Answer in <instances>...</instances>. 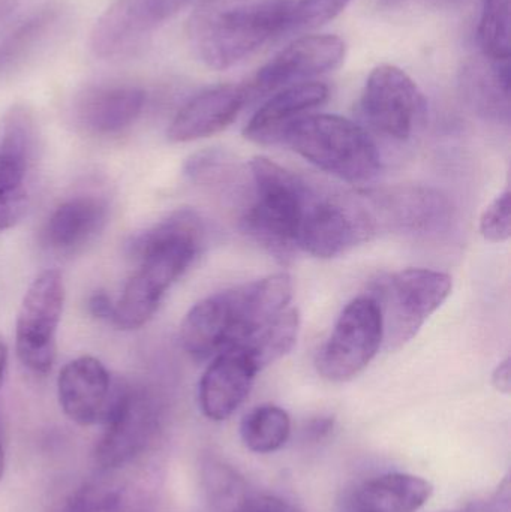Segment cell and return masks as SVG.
<instances>
[{
  "instance_id": "5bb4252c",
  "label": "cell",
  "mask_w": 511,
  "mask_h": 512,
  "mask_svg": "<svg viewBox=\"0 0 511 512\" xmlns=\"http://www.w3.org/2000/svg\"><path fill=\"white\" fill-rule=\"evenodd\" d=\"M374 236L368 213L357 195L354 198L315 195L300 224L297 249L315 258H336Z\"/></svg>"
},
{
  "instance_id": "d4e9b609",
  "label": "cell",
  "mask_w": 511,
  "mask_h": 512,
  "mask_svg": "<svg viewBox=\"0 0 511 512\" xmlns=\"http://www.w3.org/2000/svg\"><path fill=\"white\" fill-rule=\"evenodd\" d=\"M300 318L296 307H288L278 318L261 328L243 348V352L258 372L281 360L294 348L299 336Z\"/></svg>"
},
{
  "instance_id": "9c48e42d",
  "label": "cell",
  "mask_w": 511,
  "mask_h": 512,
  "mask_svg": "<svg viewBox=\"0 0 511 512\" xmlns=\"http://www.w3.org/2000/svg\"><path fill=\"white\" fill-rule=\"evenodd\" d=\"M383 339V319L374 298L368 294L354 298L318 351V373L330 382L351 381L371 364Z\"/></svg>"
},
{
  "instance_id": "d590c367",
  "label": "cell",
  "mask_w": 511,
  "mask_h": 512,
  "mask_svg": "<svg viewBox=\"0 0 511 512\" xmlns=\"http://www.w3.org/2000/svg\"><path fill=\"white\" fill-rule=\"evenodd\" d=\"M335 421L332 417H317L309 421L305 427L306 439L312 442H320L332 433Z\"/></svg>"
},
{
  "instance_id": "f1b7e54d",
  "label": "cell",
  "mask_w": 511,
  "mask_h": 512,
  "mask_svg": "<svg viewBox=\"0 0 511 512\" xmlns=\"http://www.w3.org/2000/svg\"><path fill=\"white\" fill-rule=\"evenodd\" d=\"M479 42L483 56L510 59V0H482Z\"/></svg>"
},
{
  "instance_id": "83f0119b",
  "label": "cell",
  "mask_w": 511,
  "mask_h": 512,
  "mask_svg": "<svg viewBox=\"0 0 511 512\" xmlns=\"http://www.w3.org/2000/svg\"><path fill=\"white\" fill-rule=\"evenodd\" d=\"M56 18V9L47 6L27 15L15 23L5 35L0 36V74L32 53L33 48L56 23Z\"/></svg>"
},
{
  "instance_id": "e0dca14e",
  "label": "cell",
  "mask_w": 511,
  "mask_h": 512,
  "mask_svg": "<svg viewBox=\"0 0 511 512\" xmlns=\"http://www.w3.org/2000/svg\"><path fill=\"white\" fill-rule=\"evenodd\" d=\"M252 98L249 84H222L186 102L168 126L173 143H189L227 129Z\"/></svg>"
},
{
  "instance_id": "4fadbf2b",
  "label": "cell",
  "mask_w": 511,
  "mask_h": 512,
  "mask_svg": "<svg viewBox=\"0 0 511 512\" xmlns=\"http://www.w3.org/2000/svg\"><path fill=\"white\" fill-rule=\"evenodd\" d=\"M425 110V96L404 69L389 63L372 69L360 98V111L374 131L393 140H408Z\"/></svg>"
},
{
  "instance_id": "ffe728a7",
  "label": "cell",
  "mask_w": 511,
  "mask_h": 512,
  "mask_svg": "<svg viewBox=\"0 0 511 512\" xmlns=\"http://www.w3.org/2000/svg\"><path fill=\"white\" fill-rule=\"evenodd\" d=\"M258 369L243 352L225 351L212 358L201 376L198 402L209 420H228L249 396Z\"/></svg>"
},
{
  "instance_id": "3957f363",
  "label": "cell",
  "mask_w": 511,
  "mask_h": 512,
  "mask_svg": "<svg viewBox=\"0 0 511 512\" xmlns=\"http://www.w3.org/2000/svg\"><path fill=\"white\" fill-rule=\"evenodd\" d=\"M293 0H201L188 21L195 56L216 71L233 68L288 32Z\"/></svg>"
},
{
  "instance_id": "ac0fdd59",
  "label": "cell",
  "mask_w": 511,
  "mask_h": 512,
  "mask_svg": "<svg viewBox=\"0 0 511 512\" xmlns=\"http://www.w3.org/2000/svg\"><path fill=\"white\" fill-rule=\"evenodd\" d=\"M57 394L69 420L80 426L102 423L113 396L110 373L98 358H75L60 370Z\"/></svg>"
},
{
  "instance_id": "d6986e66",
  "label": "cell",
  "mask_w": 511,
  "mask_h": 512,
  "mask_svg": "<svg viewBox=\"0 0 511 512\" xmlns=\"http://www.w3.org/2000/svg\"><path fill=\"white\" fill-rule=\"evenodd\" d=\"M143 90L128 84H102L83 90L74 105V117L84 131L99 137L122 134L144 110Z\"/></svg>"
},
{
  "instance_id": "5b68a950",
  "label": "cell",
  "mask_w": 511,
  "mask_h": 512,
  "mask_svg": "<svg viewBox=\"0 0 511 512\" xmlns=\"http://www.w3.org/2000/svg\"><path fill=\"white\" fill-rule=\"evenodd\" d=\"M293 152L353 185L372 182L381 171L377 144L365 128L335 114H306L285 132Z\"/></svg>"
},
{
  "instance_id": "f35d334b",
  "label": "cell",
  "mask_w": 511,
  "mask_h": 512,
  "mask_svg": "<svg viewBox=\"0 0 511 512\" xmlns=\"http://www.w3.org/2000/svg\"><path fill=\"white\" fill-rule=\"evenodd\" d=\"M17 5V0H0V23L5 21Z\"/></svg>"
},
{
  "instance_id": "e575fe53",
  "label": "cell",
  "mask_w": 511,
  "mask_h": 512,
  "mask_svg": "<svg viewBox=\"0 0 511 512\" xmlns=\"http://www.w3.org/2000/svg\"><path fill=\"white\" fill-rule=\"evenodd\" d=\"M90 315L99 321H113L114 316V301L111 300L110 295L104 291L93 292L87 301Z\"/></svg>"
},
{
  "instance_id": "484cf974",
  "label": "cell",
  "mask_w": 511,
  "mask_h": 512,
  "mask_svg": "<svg viewBox=\"0 0 511 512\" xmlns=\"http://www.w3.org/2000/svg\"><path fill=\"white\" fill-rule=\"evenodd\" d=\"M201 483L213 512H240L252 495L245 478L218 457L203 460Z\"/></svg>"
},
{
  "instance_id": "6da1fadb",
  "label": "cell",
  "mask_w": 511,
  "mask_h": 512,
  "mask_svg": "<svg viewBox=\"0 0 511 512\" xmlns=\"http://www.w3.org/2000/svg\"><path fill=\"white\" fill-rule=\"evenodd\" d=\"M204 240L197 212L179 209L138 234L129 252L140 262L114 303L111 324L120 330H138L158 312L168 289L194 264Z\"/></svg>"
},
{
  "instance_id": "9a60e30c",
  "label": "cell",
  "mask_w": 511,
  "mask_h": 512,
  "mask_svg": "<svg viewBox=\"0 0 511 512\" xmlns=\"http://www.w3.org/2000/svg\"><path fill=\"white\" fill-rule=\"evenodd\" d=\"M192 0H116L98 18L90 48L99 59L125 56Z\"/></svg>"
},
{
  "instance_id": "836d02e7",
  "label": "cell",
  "mask_w": 511,
  "mask_h": 512,
  "mask_svg": "<svg viewBox=\"0 0 511 512\" xmlns=\"http://www.w3.org/2000/svg\"><path fill=\"white\" fill-rule=\"evenodd\" d=\"M470 512H510V483L509 478L503 481L500 489L488 501L477 502Z\"/></svg>"
},
{
  "instance_id": "8d00e7d4",
  "label": "cell",
  "mask_w": 511,
  "mask_h": 512,
  "mask_svg": "<svg viewBox=\"0 0 511 512\" xmlns=\"http://www.w3.org/2000/svg\"><path fill=\"white\" fill-rule=\"evenodd\" d=\"M492 384L500 393L510 394L511 391V366L510 358L507 357L503 363L498 364L492 375Z\"/></svg>"
},
{
  "instance_id": "603a6c76",
  "label": "cell",
  "mask_w": 511,
  "mask_h": 512,
  "mask_svg": "<svg viewBox=\"0 0 511 512\" xmlns=\"http://www.w3.org/2000/svg\"><path fill=\"white\" fill-rule=\"evenodd\" d=\"M108 206L95 195H77L56 207L42 230V242L57 254H72L92 242L107 224Z\"/></svg>"
},
{
  "instance_id": "8fae6325",
  "label": "cell",
  "mask_w": 511,
  "mask_h": 512,
  "mask_svg": "<svg viewBox=\"0 0 511 512\" xmlns=\"http://www.w3.org/2000/svg\"><path fill=\"white\" fill-rule=\"evenodd\" d=\"M102 423L105 430L96 445V465L116 468L149 453L161 430V411L144 391L116 388Z\"/></svg>"
},
{
  "instance_id": "8992f818",
  "label": "cell",
  "mask_w": 511,
  "mask_h": 512,
  "mask_svg": "<svg viewBox=\"0 0 511 512\" xmlns=\"http://www.w3.org/2000/svg\"><path fill=\"white\" fill-rule=\"evenodd\" d=\"M452 292L449 274L407 268L375 280L368 291L383 319V345L396 351L414 339Z\"/></svg>"
},
{
  "instance_id": "f546056e",
  "label": "cell",
  "mask_w": 511,
  "mask_h": 512,
  "mask_svg": "<svg viewBox=\"0 0 511 512\" xmlns=\"http://www.w3.org/2000/svg\"><path fill=\"white\" fill-rule=\"evenodd\" d=\"M236 173V164L224 150L206 149L186 161L185 174L192 183L206 188L230 185Z\"/></svg>"
},
{
  "instance_id": "4dcf8cb0",
  "label": "cell",
  "mask_w": 511,
  "mask_h": 512,
  "mask_svg": "<svg viewBox=\"0 0 511 512\" xmlns=\"http://www.w3.org/2000/svg\"><path fill=\"white\" fill-rule=\"evenodd\" d=\"M351 0H293L288 32L291 30H312L335 20Z\"/></svg>"
},
{
  "instance_id": "7402d4cb",
  "label": "cell",
  "mask_w": 511,
  "mask_h": 512,
  "mask_svg": "<svg viewBox=\"0 0 511 512\" xmlns=\"http://www.w3.org/2000/svg\"><path fill=\"white\" fill-rule=\"evenodd\" d=\"M432 493L425 478L392 472L357 484L345 496L341 512H419Z\"/></svg>"
},
{
  "instance_id": "cb8c5ba5",
  "label": "cell",
  "mask_w": 511,
  "mask_h": 512,
  "mask_svg": "<svg viewBox=\"0 0 511 512\" xmlns=\"http://www.w3.org/2000/svg\"><path fill=\"white\" fill-rule=\"evenodd\" d=\"M510 59L477 57L461 71V92L465 102L486 120L510 122Z\"/></svg>"
},
{
  "instance_id": "1f68e13d",
  "label": "cell",
  "mask_w": 511,
  "mask_h": 512,
  "mask_svg": "<svg viewBox=\"0 0 511 512\" xmlns=\"http://www.w3.org/2000/svg\"><path fill=\"white\" fill-rule=\"evenodd\" d=\"M480 234L491 243H504L510 239V191L498 195L480 218Z\"/></svg>"
},
{
  "instance_id": "ba28073f",
  "label": "cell",
  "mask_w": 511,
  "mask_h": 512,
  "mask_svg": "<svg viewBox=\"0 0 511 512\" xmlns=\"http://www.w3.org/2000/svg\"><path fill=\"white\" fill-rule=\"evenodd\" d=\"M39 152L35 116L26 105H12L0 119V233L26 213Z\"/></svg>"
},
{
  "instance_id": "4316f807",
  "label": "cell",
  "mask_w": 511,
  "mask_h": 512,
  "mask_svg": "<svg viewBox=\"0 0 511 512\" xmlns=\"http://www.w3.org/2000/svg\"><path fill=\"white\" fill-rule=\"evenodd\" d=\"M291 433L290 415L275 405L252 409L240 426L243 444L252 453L270 454L287 444Z\"/></svg>"
},
{
  "instance_id": "7a4b0ae2",
  "label": "cell",
  "mask_w": 511,
  "mask_h": 512,
  "mask_svg": "<svg viewBox=\"0 0 511 512\" xmlns=\"http://www.w3.org/2000/svg\"><path fill=\"white\" fill-rule=\"evenodd\" d=\"M293 282L285 273L225 289L198 301L180 325V345L192 360H212L245 346L291 307Z\"/></svg>"
},
{
  "instance_id": "ab89813d",
  "label": "cell",
  "mask_w": 511,
  "mask_h": 512,
  "mask_svg": "<svg viewBox=\"0 0 511 512\" xmlns=\"http://www.w3.org/2000/svg\"><path fill=\"white\" fill-rule=\"evenodd\" d=\"M438 512H458V511H438Z\"/></svg>"
},
{
  "instance_id": "52a82bcc",
  "label": "cell",
  "mask_w": 511,
  "mask_h": 512,
  "mask_svg": "<svg viewBox=\"0 0 511 512\" xmlns=\"http://www.w3.org/2000/svg\"><path fill=\"white\" fill-rule=\"evenodd\" d=\"M357 197L368 213L375 236L378 233L431 236L446 231L453 221L449 197L431 186L366 189Z\"/></svg>"
},
{
  "instance_id": "277c9868",
  "label": "cell",
  "mask_w": 511,
  "mask_h": 512,
  "mask_svg": "<svg viewBox=\"0 0 511 512\" xmlns=\"http://www.w3.org/2000/svg\"><path fill=\"white\" fill-rule=\"evenodd\" d=\"M249 168L254 200L243 213V233L287 262L299 251L300 224L315 192L305 180L264 156L252 159Z\"/></svg>"
},
{
  "instance_id": "44dd1931",
  "label": "cell",
  "mask_w": 511,
  "mask_h": 512,
  "mask_svg": "<svg viewBox=\"0 0 511 512\" xmlns=\"http://www.w3.org/2000/svg\"><path fill=\"white\" fill-rule=\"evenodd\" d=\"M329 99V87L317 81L294 84L278 90L243 129V137L261 146L282 143L285 132L308 111Z\"/></svg>"
},
{
  "instance_id": "74e56055",
  "label": "cell",
  "mask_w": 511,
  "mask_h": 512,
  "mask_svg": "<svg viewBox=\"0 0 511 512\" xmlns=\"http://www.w3.org/2000/svg\"><path fill=\"white\" fill-rule=\"evenodd\" d=\"M6 366H8V346L5 340L0 336V387H2L3 378H5ZM5 451H3L2 439H0V481L5 474Z\"/></svg>"
},
{
  "instance_id": "30bf717a",
  "label": "cell",
  "mask_w": 511,
  "mask_h": 512,
  "mask_svg": "<svg viewBox=\"0 0 511 512\" xmlns=\"http://www.w3.org/2000/svg\"><path fill=\"white\" fill-rule=\"evenodd\" d=\"M65 304V283L57 270L42 271L24 295L15 324V351L30 372L47 375L57 357V328Z\"/></svg>"
},
{
  "instance_id": "d6a6232c",
  "label": "cell",
  "mask_w": 511,
  "mask_h": 512,
  "mask_svg": "<svg viewBox=\"0 0 511 512\" xmlns=\"http://www.w3.org/2000/svg\"><path fill=\"white\" fill-rule=\"evenodd\" d=\"M240 512H302L293 502L273 495H251Z\"/></svg>"
},
{
  "instance_id": "7c38bea8",
  "label": "cell",
  "mask_w": 511,
  "mask_h": 512,
  "mask_svg": "<svg viewBox=\"0 0 511 512\" xmlns=\"http://www.w3.org/2000/svg\"><path fill=\"white\" fill-rule=\"evenodd\" d=\"M159 480L158 468L146 456L99 469L72 493L63 512H156Z\"/></svg>"
},
{
  "instance_id": "2e32d148",
  "label": "cell",
  "mask_w": 511,
  "mask_h": 512,
  "mask_svg": "<svg viewBox=\"0 0 511 512\" xmlns=\"http://www.w3.org/2000/svg\"><path fill=\"white\" fill-rule=\"evenodd\" d=\"M345 59V42L335 35H306L291 42L258 71L252 96L276 92L335 71Z\"/></svg>"
}]
</instances>
